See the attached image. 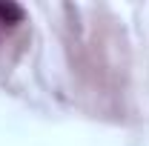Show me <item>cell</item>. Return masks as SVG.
Returning <instances> with one entry per match:
<instances>
[{"instance_id": "6da1fadb", "label": "cell", "mask_w": 149, "mask_h": 146, "mask_svg": "<svg viewBox=\"0 0 149 146\" xmlns=\"http://www.w3.org/2000/svg\"><path fill=\"white\" fill-rule=\"evenodd\" d=\"M23 23V9L17 3H0V35Z\"/></svg>"}]
</instances>
